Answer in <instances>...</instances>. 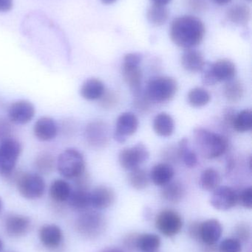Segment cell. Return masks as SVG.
Returning <instances> with one entry per match:
<instances>
[{
  "instance_id": "obj_1",
  "label": "cell",
  "mask_w": 252,
  "mask_h": 252,
  "mask_svg": "<svg viewBox=\"0 0 252 252\" xmlns=\"http://www.w3.org/2000/svg\"><path fill=\"white\" fill-rule=\"evenodd\" d=\"M205 26L201 19L193 16H179L172 22L170 38L176 45L189 50L202 42Z\"/></svg>"
},
{
  "instance_id": "obj_2",
  "label": "cell",
  "mask_w": 252,
  "mask_h": 252,
  "mask_svg": "<svg viewBox=\"0 0 252 252\" xmlns=\"http://www.w3.org/2000/svg\"><path fill=\"white\" fill-rule=\"evenodd\" d=\"M197 148L206 158H216L225 154L228 148L227 139L224 136L203 127L194 130Z\"/></svg>"
},
{
  "instance_id": "obj_3",
  "label": "cell",
  "mask_w": 252,
  "mask_h": 252,
  "mask_svg": "<svg viewBox=\"0 0 252 252\" xmlns=\"http://www.w3.org/2000/svg\"><path fill=\"white\" fill-rule=\"evenodd\" d=\"M56 168L62 177L73 180L86 170L84 156L75 148H67L58 157Z\"/></svg>"
},
{
  "instance_id": "obj_4",
  "label": "cell",
  "mask_w": 252,
  "mask_h": 252,
  "mask_svg": "<svg viewBox=\"0 0 252 252\" xmlns=\"http://www.w3.org/2000/svg\"><path fill=\"white\" fill-rule=\"evenodd\" d=\"M107 220L102 213L86 210L79 215L75 221V229L81 236L87 239L99 238L105 232Z\"/></svg>"
},
{
  "instance_id": "obj_5",
  "label": "cell",
  "mask_w": 252,
  "mask_h": 252,
  "mask_svg": "<svg viewBox=\"0 0 252 252\" xmlns=\"http://www.w3.org/2000/svg\"><path fill=\"white\" fill-rule=\"evenodd\" d=\"M14 185L23 198L35 200L41 198L46 190V183L42 176L37 173H27L19 170Z\"/></svg>"
},
{
  "instance_id": "obj_6",
  "label": "cell",
  "mask_w": 252,
  "mask_h": 252,
  "mask_svg": "<svg viewBox=\"0 0 252 252\" xmlns=\"http://www.w3.org/2000/svg\"><path fill=\"white\" fill-rule=\"evenodd\" d=\"M177 90V81L174 78L167 76L156 77L148 83L146 96L150 102L164 103L171 100Z\"/></svg>"
},
{
  "instance_id": "obj_7",
  "label": "cell",
  "mask_w": 252,
  "mask_h": 252,
  "mask_svg": "<svg viewBox=\"0 0 252 252\" xmlns=\"http://www.w3.org/2000/svg\"><path fill=\"white\" fill-rule=\"evenodd\" d=\"M22 151L20 142L13 137L0 142V176L6 180L16 170Z\"/></svg>"
},
{
  "instance_id": "obj_8",
  "label": "cell",
  "mask_w": 252,
  "mask_h": 252,
  "mask_svg": "<svg viewBox=\"0 0 252 252\" xmlns=\"http://www.w3.org/2000/svg\"><path fill=\"white\" fill-rule=\"evenodd\" d=\"M157 229L167 238H173L180 232L183 227V220L179 213L173 210H162L155 219Z\"/></svg>"
},
{
  "instance_id": "obj_9",
  "label": "cell",
  "mask_w": 252,
  "mask_h": 252,
  "mask_svg": "<svg viewBox=\"0 0 252 252\" xmlns=\"http://www.w3.org/2000/svg\"><path fill=\"white\" fill-rule=\"evenodd\" d=\"M147 148L144 144L138 143L132 148L123 149L118 155L120 165L126 170H134L149 158Z\"/></svg>"
},
{
  "instance_id": "obj_10",
  "label": "cell",
  "mask_w": 252,
  "mask_h": 252,
  "mask_svg": "<svg viewBox=\"0 0 252 252\" xmlns=\"http://www.w3.org/2000/svg\"><path fill=\"white\" fill-rule=\"evenodd\" d=\"M36 115V109L31 102L19 100L13 102L7 109V118L15 125L29 124Z\"/></svg>"
},
{
  "instance_id": "obj_11",
  "label": "cell",
  "mask_w": 252,
  "mask_h": 252,
  "mask_svg": "<svg viewBox=\"0 0 252 252\" xmlns=\"http://www.w3.org/2000/svg\"><path fill=\"white\" fill-rule=\"evenodd\" d=\"M84 138L90 146L94 148L105 147L109 142V128L103 121L90 123L84 130Z\"/></svg>"
},
{
  "instance_id": "obj_12",
  "label": "cell",
  "mask_w": 252,
  "mask_h": 252,
  "mask_svg": "<svg viewBox=\"0 0 252 252\" xmlns=\"http://www.w3.org/2000/svg\"><path fill=\"white\" fill-rule=\"evenodd\" d=\"M210 203L216 210L227 211L238 203V194L235 189L227 186H219L213 190Z\"/></svg>"
},
{
  "instance_id": "obj_13",
  "label": "cell",
  "mask_w": 252,
  "mask_h": 252,
  "mask_svg": "<svg viewBox=\"0 0 252 252\" xmlns=\"http://www.w3.org/2000/svg\"><path fill=\"white\" fill-rule=\"evenodd\" d=\"M31 220L23 215L10 213L4 219V229L6 233L13 238L25 236L31 230Z\"/></svg>"
},
{
  "instance_id": "obj_14",
  "label": "cell",
  "mask_w": 252,
  "mask_h": 252,
  "mask_svg": "<svg viewBox=\"0 0 252 252\" xmlns=\"http://www.w3.org/2000/svg\"><path fill=\"white\" fill-rule=\"evenodd\" d=\"M139 127V120L132 112H124L121 114L115 124L114 138L119 143H124L127 136H132L136 133Z\"/></svg>"
},
{
  "instance_id": "obj_15",
  "label": "cell",
  "mask_w": 252,
  "mask_h": 252,
  "mask_svg": "<svg viewBox=\"0 0 252 252\" xmlns=\"http://www.w3.org/2000/svg\"><path fill=\"white\" fill-rule=\"evenodd\" d=\"M33 130L37 139L42 142H48L57 136L59 126L56 121L50 117H41L36 121Z\"/></svg>"
},
{
  "instance_id": "obj_16",
  "label": "cell",
  "mask_w": 252,
  "mask_h": 252,
  "mask_svg": "<svg viewBox=\"0 0 252 252\" xmlns=\"http://www.w3.org/2000/svg\"><path fill=\"white\" fill-rule=\"evenodd\" d=\"M40 242L46 248L55 250L59 248L63 241V232L59 226L55 224H46L38 231Z\"/></svg>"
},
{
  "instance_id": "obj_17",
  "label": "cell",
  "mask_w": 252,
  "mask_h": 252,
  "mask_svg": "<svg viewBox=\"0 0 252 252\" xmlns=\"http://www.w3.org/2000/svg\"><path fill=\"white\" fill-rule=\"evenodd\" d=\"M223 233L221 223L217 219H209L201 223L200 240L209 247L214 246Z\"/></svg>"
},
{
  "instance_id": "obj_18",
  "label": "cell",
  "mask_w": 252,
  "mask_h": 252,
  "mask_svg": "<svg viewBox=\"0 0 252 252\" xmlns=\"http://www.w3.org/2000/svg\"><path fill=\"white\" fill-rule=\"evenodd\" d=\"M90 206L96 210H105L112 205L115 199L114 191L109 187H96L90 192Z\"/></svg>"
},
{
  "instance_id": "obj_19",
  "label": "cell",
  "mask_w": 252,
  "mask_h": 252,
  "mask_svg": "<svg viewBox=\"0 0 252 252\" xmlns=\"http://www.w3.org/2000/svg\"><path fill=\"white\" fill-rule=\"evenodd\" d=\"M72 189V188L68 181L57 179L50 184L49 194L55 204H63L68 201Z\"/></svg>"
},
{
  "instance_id": "obj_20",
  "label": "cell",
  "mask_w": 252,
  "mask_h": 252,
  "mask_svg": "<svg viewBox=\"0 0 252 252\" xmlns=\"http://www.w3.org/2000/svg\"><path fill=\"white\" fill-rule=\"evenodd\" d=\"M105 93V84L101 80L95 78L86 80L80 89L81 97L90 101L99 100Z\"/></svg>"
},
{
  "instance_id": "obj_21",
  "label": "cell",
  "mask_w": 252,
  "mask_h": 252,
  "mask_svg": "<svg viewBox=\"0 0 252 252\" xmlns=\"http://www.w3.org/2000/svg\"><path fill=\"white\" fill-rule=\"evenodd\" d=\"M212 69L217 83L234 79L237 74L235 63L228 59H221L212 63Z\"/></svg>"
},
{
  "instance_id": "obj_22",
  "label": "cell",
  "mask_w": 252,
  "mask_h": 252,
  "mask_svg": "<svg viewBox=\"0 0 252 252\" xmlns=\"http://www.w3.org/2000/svg\"><path fill=\"white\" fill-rule=\"evenodd\" d=\"M181 64L188 72H201L205 64V61L201 52L189 49L182 55Z\"/></svg>"
},
{
  "instance_id": "obj_23",
  "label": "cell",
  "mask_w": 252,
  "mask_h": 252,
  "mask_svg": "<svg viewBox=\"0 0 252 252\" xmlns=\"http://www.w3.org/2000/svg\"><path fill=\"white\" fill-rule=\"evenodd\" d=\"M90 192V190H86V189L73 188L67 201L68 206L72 210L81 212V213L88 210L89 207H91Z\"/></svg>"
},
{
  "instance_id": "obj_24",
  "label": "cell",
  "mask_w": 252,
  "mask_h": 252,
  "mask_svg": "<svg viewBox=\"0 0 252 252\" xmlns=\"http://www.w3.org/2000/svg\"><path fill=\"white\" fill-rule=\"evenodd\" d=\"M174 174V169L171 165L166 163H161L152 167L149 178L154 185L163 187L171 182Z\"/></svg>"
},
{
  "instance_id": "obj_25",
  "label": "cell",
  "mask_w": 252,
  "mask_h": 252,
  "mask_svg": "<svg viewBox=\"0 0 252 252\" xmlns=\"http://www.w3.org/2000/svg\"><path fill=\"white\" fill-rule=\"evenodd\" d=\"M122 74L124 80L135 95L140 94L142 81V72L140 66L123 64Z\"/></svg>"
},
{
  "instance_id": "obj_26",
  "label": "cell",
  "mask_w": 252,
  "mask_h": 252,
  "mask_svg": "<svg viewBox=\"0 0 252 252\" xmlns=\"http://www.w3.org/2000/svg\"><path fill=\"white\" fill-rule=\"evenodd\" d=\"M56 167V161L53 154L49 152H41L35 157L34 167L36 173L41 176L51 174Z\"/></svg>"
},
{
  "instance_id": "obj_27",
  "label": "cell",
  "mask_w": 252,
  "mask_h": 252,
  "mask_svg": "<svg viewBox=\"0 0 252 252\" xmlns=\"http://www.w3.org/2000/svg\"><path fill=\"white\" fill-rule=\"evenodd\" d=\"M226 17L232 23L240 26H244L251 19V9L246 4H236L227 10Z\"/></svg>"
},
{
  "instance_id": "obj_28",
  "label": "cell",
  "mask_w": 252,
  "mask_h": 252,
  "mask_svg": "<svg viewBox=\"0 0 252 252\" xmlns=\"http://www.w3.org/2000/svg\"><path fill=\"white\" fill-rule=\"evenodd\" d=\"M153 129L157 134L164 137L170 136L174 132V120L167 113H160L153 121Z\"/></svg>"
},
{
  "instance_id": "obj_29",
  "label": "cell",
  "mask_w": 252,
  "mask_h": 252,
  "mask_svg": "<svg viewBox=\"0 0 252 252\" xmlns=\"http://www.w3.org/2000/svg\"><path fill=\"white\" fill-rule=\"evenodd\" d=\"M185 195V188L179 182H170L163 186L161 196L168 202L177 204L182 201Z\"/></svg>"
},
{
  "instance_id": "obj_30",
  "label": "cell",
  "mask_w": 252,
  "mask_h": 252,
  "mask_svg": "<svg viewBox=\"0 0 252 252\" xmlns=\"http://www.w3.org/2000/svg\"><path fill=\"white\" fill-rule=\"evenodd\" d=\"M161 243V238L155 234H142L138 236L136 249L142 252H155L159 249Z\"/></svg>"
},
{
  "instance_id": "obj_31",
  "label": "cell",
  "mask_w": 252,
  "mask_h": 252,
  "mask_svg": "<svg viewBox=\"0 0 252 252\" xmlns=\"http://www.w3.org/2000/svg\"><path fill=\"white\" fill-rule=\"evenodd\" d=\"M146 18L149 23L155 26L164 25L169 18V10L166 6L152 4L148 9Z\"/></svg>"
},
{
  "instance_id": "obj_32",
  "label": "cell",
  "mask_w": 252,
  "mask_h": 252,
  "mask_svg": "<svg viewBox=\"0 0 252 252\" xmlns=\"http://www.w3.org/2000/svg\"><path fill=\"white\" fill-rule=\"evenodd\" d=\"M221 178L217 170L213 168H208L203 172L200 179V185L203 189L207 191H213L218 188Z\"/></svg>"
},
{
  "instance_id": "obj_33",
  "label": "cell",
  "mask_w": 252,
  "mask_h": 252,
  "mask_svg": "<svg viewBox=\"0 0 252 252\" xmlns=\"http://www.w3.org/2000/svg\"><path fill=\"white\" fill-rule=\"evenodd\" d=\"M225 97L232 103H237L242 98L244 94V86L241 81L238 80L232 79L226 81L224 87Z\"/></svg>"
},
{
  "instance_id": "obj_34",
  "label": "cell",
  "mask_w": 252,
  "mask_h": 252,
  "mask_svg": "<svg viewBox=\"0 0 252 252\" xmlns=\"http://www.w3.org/2000/svg\"><path fill=\"white\" fill-rule=\"evenodd\" d=\"M210 100H211V96L210 93L201 87L192 89L188 93V103L192 107H203L208 104Z\"/></svg>"
},
{
  "instance_id": "obj_35",
  "label": "cell",
  "mask_w": 252,
  "mask_h": 252,
  "mask_svg": "<svg viewBox=\"0 0 252 252\" xmlns=\"http://www.w3.org/2000/svg\"><path fill=\"white\" fill-rule=\"evenodd\" d=\"M130 172L128 182L133 188L140 190L145 189L149 185L150 178L144 170L138 167Z\"/></svg>"
},
{
  "instance_id": "obj_36",
  "label": "cell",
  "mask_w": 252,
  "mask_h": 252,
  "mask_svg": "<svg viewBox=\"0 0 252 252\" xmlns=\"http://www.w3.org/2000/svg\"><path fill=\"white\" fill-rule=\"evenodd\" d=\"M232 127L241 133L250 131L252 127V113L251 111L244 110L235 115Z\"/></svg>"
},
{
  "instance_id": "obj_37",
  "label": "cell",
  "mask_w": 252,
  "mask_h": 252,
  "mask_svg": "<svg viewBox=\"0 0 252 252\" xmlns=\"http://www.w3.org/2000/svg\"><path fill=\"white\" fill-rule=\"evenodd\" d=\"M179 154L181 157L186 167L192 168L198 164V157L194 151H191L186 138H183L179 142Z\"/></svg>"
},
{
  "instance_id": "obj_38",
  "label": "cell",
  "mask_w": 252,
  "mask_h": 252,
  "mask_svg": "<svg viewBox=\"0 0 252 252\" xmlns=\"http://www.w3.org/2000/svg\"><path fill=\"white\" fill-rule=\"evenodd\" d=\"M241 243L235 238H226L220 243L219 252H241Z\"/></svg>"
},
{
  "instance_id": "obj_39",
  "label": "cell",
  "mask_w": 252,
  "mask_h": 252,
  "mask_svg": "<svg viewBox=\"0 0 252 252\" xmlns=\"http://www.w3.org/2000/svg\"><path fill=\"white\" fill-rule=\"evenodd\" d=\"M13 131V124L8 118L0 116V142L12 138Z\"/></svg>"
},
{
  "instance_id": "obj_40",
  "label": "cell",
  "mask_w": 252,
  "mask_h": 252,
  "mask_svg": "<svg viewBox=\"0 0 252 252\" xmlns=\"http://www.w3.org/2000/svg\"><path fill=\"white\" fill-rule=\"evenodd\" d=\"M251 236V228L247 223H240L235 226V237L240 242H247Z\"/></svg>"
},
{
  "instance_id": "obj_41",
  "label": "cell",
  "mask_w": 252,
  "mask_h": 252,
  "mask_svg": "<svg viewBox=\"0 0 252 252\" xmlns=\"http://www.w3.org/2000/svg\"><path fill=\"white\" fill-rule=\"evenodd\" d=\"M201 72V80L204 85L213 86L217 84L216 77L213 73V69H212V63H205L203 66Z\"/></svg>"
},
{
  "instance_id": "obj_42",
  "label": "cell",
  "mask_w": 252,
  "mask_h": 252,
  "mask_svg": "<svg viewBox=\"0 0 252 252\" xmlns=\"http://www.w3.org/2000/svg\"><path fill=\"white\" fill-rule=\"evenodd\" d=\"M238 203L244 208L251 210L252 208V188H245L238 194Z\"/></svg>"
},
{
  "instance_id": "obj_43",
  "label": "cell",
  "mask_w": 252,
  "mask_h": 252,
  "mask_svg": "<svg viewBox=\"0 0 252 252\" xmlns=\"http://www.w3.org/2000/svg\"><path fill=\"white\" fill-rule=\"evenodd\" d=\"M74 188L76 189H86L89 190L90 186V179L87 172L84 171L78 177L73 179Z\"/></svg>"
},
{
  "instance_id": "obj_44",
  "label": "cell",
  "mask_w": 252,
  "mask_h": 252,
  "mask_svg": "<svg viewBox=\"0 0 252 252\" xmlns=\"http://www.w3.org/2000/svg\"><path fill=\"white\" fill-rule=\"evenodd\" d=\"M142 56L139 53H132L125 55L123 61V64L140 66L142 63Z\"/></svg>"
},
{
  "instance_id": "obj_45",
  "label": "cell",
  "mask_w": 252,
  "mask_h": 252,
  "mask_svg": "<svg viewBox=\"0 0 252 252\" xmlns=\"http://www.w3.org/2000/svg\"><path fill=\"white\" fill-rule=\"evenodd\" d=\"M116 96L112 93H105L102 97L99 100H101V105L104 108H111L115 103H116Z\"/></svg>"
},
{
  "instance_id": "obj_46",
  "label": "cell",
  "mask_w": 252,
  "mask_h": 252,
  "mask_svg": "<svg viewBox=\"0 0 252 252\" xmlns=\"http://www.w3.org/2000/svg\"><path fill=\"white\" fill-rule=\"evenodd\" d=\"M200 222H193L191 223L189 227V234L192 238L195 240H200V228H201Z\"/></svg>"
},
{
  "instance_id": "obj_47",
  "label": "cell",
  "mask_w": 252,
  "mask_h": 252,
  "mask_svg": "<svg viewBox=\"0 0 252 252\" xmlns=\"http://www.w3.org/2000/svg\"><path fill=\"white\" fill-rule=\"evenodd\" d=\"M139 235L136 234H130L127 235L124 239V245L129 249H136V240Z\"/></svg>"
},
{
  "instance_id": "obj_48",
  "label": "cell",
  "mask_w": 252,
  "mask_h": 252,
  "mask_svg": "<svg viewBox=\"0 0 252 252\" xmlns=\"http://www.w3.org/2000/svg\"><path fill=\"white\" fill-rule=\"evenodd\" d=\"M235 112L232 109H227L224 112V121L226 125L232 127V122L235 117Z\"/></svg>"
},
{
  "instance_id": "obj_49",
  "label": "cell",
  "mask_w": 252,
  "mask_h": 252,
  "mask_svg": "<svg viewBox=\"0 0 252 252\" xmlns=\"http://www.w3.org/2000/svg\"><path fill=\"white\" fill-rule=\"evenodd\" d=\"M13 5V0H0V13L10 11Z\"/></svg>"
},
{
  "instance_id": "obj_50",
  "label": "cell",
  "mask_w": 252,
  "mask_h": 252,
  "mask_svg": "<svg viewBox=\"0 0 252 252\" xmlns=\"http://www.w3.org/2000/svg\"><path fill=\"white\" fill-rule=\"evenodd\" d=\"M154 4H158V5L166 6L171 1V0H151Z\"/></svg>"
},
{
  "instance_id": "obj_51",
  "label": "cell",
  "mask_w": 252,
  "mask_h": 252,
  "mask_svg": "<svg viewBox=\"0 0 252 252\" xmlns=\"http://www.w3.org/2000/svg\"><path fill=\"white\" fill-rule=\"evenodd\" d=\"M102 252H125L123 251L122 250L119 248H113V247H111V248H107L105 250H104Z\"/></svg>"
},
{
  "instance_id": "obj_52",
  "label": "cell",
  "mask_w": 252,
  "mask_h": 252,
  "mask_svg": "<svg viewBox=\"0 0 252 252\" xmlns=\"http://www.w3.org/2000/svg\"><path fill=\"white\" fill-rule=\"evenodd\" d=\"M228 164L227 167H226V169H227L228 173L232 171V169L234 167V160L232 158H230V159L228 160Z\"/></svg>"
},
{
  "instance_id": "obj_53",
  "label": "cell",
  "mask_w": 252,
  "mask_h": 252,
  "mask_svg": "<svg viewBox=\"0 0 252 252\" xmlns=\"http://www.w3.org/2000/svg\"><path fill=\"white\" fill-rule=\"evenodd\" d=\"M232 0H214L215 2L218 4H226L230 2Z\"/></svg>"
},
{
  "instance_id": "obj_54",
  "label": "cell",
  "mask_w": 252,
  "mask_h": 252,
  "mask_svg": "<svg viewBox=\"0 0 252 252\" xmlns=\"http://www.w3.org/2000/svg\"><path fill=\"white\" fill-rule=\"evenodd\" d=\"M104 4H111L116 1L117 0H101Z\"/></svg>"
},
{
  "instance_id": "obj_55",
  "label": "cell",
  "mask_w": 252,
  "mask_h": 252,
  "mask_svg": "<svg viewBox=\"0 0 252 252\" xmlns=\"http://www.w3.org/2000/svg\"><path fill=\"white\" fill-rule=\"evenodd\" d=\"M3 209V201L2 199H1V197H0V213L2 211Z\"/></svg>"
},
{
  "instance_id": "obj_56",
  "label": "cell",
  "mask_w": 252,
  "mask_h": 252,
  "mask_svg": "<svg viewBox=\"0 0 252 252\" xmlns=\"http://www.w3.org/2000/svg\"><path fill=\"white\" fill-rule=\"evenodd\" d=\"M3 250V242L1 239H0V252L2 251Z\"/></svg>"
},
{
  "instance_id": "obj_57",
  "label": "cell",
  "mask_w": 252,
  "mask_h": 252,
  "mask_svg": "<svg viewBox=\"0 0 252 252\" xmlns=\"http://www.w3.org/2000/svg\"><path fill=\"white\" fill-rule=\"evenodd\" d=\"M14 252V251H8V252Z\"/></svg>"
},
{
  "instance_id": "obj_58",
  "label": "cell",
  "mask_w": 252,
  "mask_h": 252,
  "mask_svg": "<svg viewBox=\"0 0 252 252\" xmlns=\"http://www.w3.org/2000/svg\"><path fill=\"white\" fill-rule=\"evenodd\" d=\"M248 1H252V0H248Z\"/></svg>"
}]
</instances>
